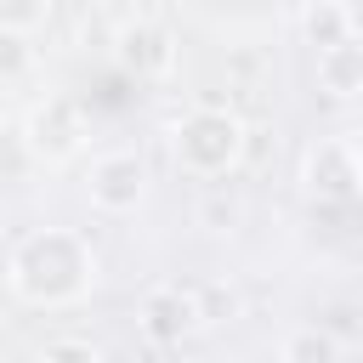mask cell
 Returning <instances> with one entry per match:
<instances>
[{
  "mask_svg": "<svg viewBox=\"0 0 363 363\" xmlns=\"http://www.w3.org/2000/svg\"><path fill=\"white\" fill-rule=\"evenodd\" d=\"M96 278H102V261H96L91 238L74 227H34L6 255V289L40 312L79 306L96 289Z\"/></svg>",
  "mask_w": 363,
  "mask_h": 363,
  "instance_id": "cell-1",
  "label": "cell"
},
{
  "mask_svg": "<svg viewBox=\"0 0 363 363\" xmlns=\"http://www.w3.org/2000/svg\"><path fill=\"white\" fill-rule=\"evenodd\" d=\"M244 147H250V130H244V119L233 113V108H216V102H204V108H187L176 125H170V159H176V170H187V176H227V170H238V159H244Z\"/></svg>",
  "mask_w": 363,
  "mask_h": 363,
  "instance_id": "cell-2",
  "label": "cell"
},
{
  "mask_svg": "<svg viewBox=\"0 0 363 363\" xmlns=\"http://www.w3.org/2000/svg\"><path fill=\"white\" fill-rule=\"evenodd\" d=\"M17 136H23V153H28L34 164H74V159L91 147V119H85V108H79L74 96L45 91L40 102H28Z\"/></svg>",
  "mask_w": 363,
  "mask_h": 363,
  "instance_id": "cell-3",
  "label": "cell"
},
{
  "mask_svg": "<svg viewBox=\"0 0 363 363\" xmlns=\"http://www.w3.org/2000/svg\"><path fill=\"white\" fill-rule=\"evenodd\" d=\"M295 182L318 204H346L363 193V147L352 136H318V142H306Z\"/></svg>",
  "mask_w": 363,
  "mask_h": 363,
  "instance_id": "cell-4",
  "label": "cell"
},
{
  "mask_svg": "<svg viewBox=\"0 0 363 363\" xmlns=\"http://www.w3.org/2000/svg\"><path fill=\"white\" fill-rule=\"evenodd\" d=\"M85 199L102 216H136L147 204V159L136 147H108L85 170Z\"/></svg>",
  "mask_w": 363,
  "mask_h": 363,
  "instance_id": "cell-5",
  "label": "cell"
},
{
  "mask_svg": "<svg viewBox=\"0 0 363 363\" xmlns=\"http://www.w3.org/2000/svg\"><path fill=\"white\" fill-rule=\"evenodd\" d=\"M113 62L130 79H170L176 62H182V40L159 17H130V23L113 28Z\"/></svg>",
  "mask_w": 363,
  "mask_h": 363,
  "instance_id": "cell-6",
  "label": "cell"
},
{
  "mask_svg": "<svg viewBox=\"0 0 363 363\" xmlns=\"http://www.w3.org/2000/svg\"><path fill=\"white\" fill-rule=\"evenodd\" d=\"M136 329L153 340V346H182L204 329V312H199V289L187 284H153L142 301H136Z\"/></svg>",
  "mask_w": 363,
  "mask_h": 363,
  "instance_id": "cell-7",
  "label": "cell"
},
{
  "mask_svg": "<svg viewBox=\"0 0 363 363\" xmlns=\"http://www.w3.org/2000/svg\"><path fill=\"white\" fill-rule=\"evenodd\" d=\"M318 96L329 102H363V40H340L329 51H318Z\"/></svg>",
  "mask_w": 363,
  "mask_h": 363,
  "instance_id": "cell-8",
  "label": "cell"
},
{
  "mask_svg": "<svg viewBox=\"0 0 363 363\" xmlns=\"http://www.w3.org/2000/svg\"><path fill=\"white\" fill-rule=\"evenodd\" d=\"M278 363H346V346L335 329H318V323H301L278 340Z\"/></svg>",
  "mask_w": 363,
  "mask_h": 363,
  "instance_id": "cell-9",
  "label": "cell"
},
{
  "mask_svg": "<svg viewBox=\"0 0 363 363\" xmlns=\"http://www.w3.org/2000/svg\"><path fill=\"white\" fill-rule=\"evenodd\" d=\"M301 34H306V45H318V51L352 40V34H346V6H340V0H306V6H301Z\"/></svg>",
  "mask_w": 363,
  "mask_h": 363,
  "instance_id": "cell-10",
  "label": "cell"
},
{
  "mask_svg": "<svg viewBox=\"0 0 363 363\" xmlns=\"http://www.w3.org/2000/svg\"><path fill=\"white\" fill-rule=\"evenodd\" d=\"M34 74V34L0 28V85H17Z\"/></svg>",
  "mask_w": 363,
  "mask_h": 363,
  "instance_id": "cell-11",
  "label": "cell"
},
{
  "mask_svg": "<svg viewBox=\"0 0 363 363\" xmlns=\"http://www.w3.org/2000/svg\"><path fill=\"white\" fill-rule=\"evenodd\" d=\"M57 11V0H0V28H17V34H34L45 28Z\"/></svg>",
  "mask_w": 363,
  "mask_h": 363,
  "instance_id": "cell-12",
  "label": "cell"
},
{
  "mask_svg": "<svg viewBox=\"0 0 363 363\" xmlns=\"http://www.w3.org/2000/svg\"><path fill=\"white\" fill-rule=\"evenodd\" d=\"M34 363H108V357L91 340H79V335H57V340H45L34 352Z\"/></svg>",
  "mask_w": 363,
  "mask_h": 363,
  "instance_id": "cell-13",
  "label": "cell"
},
{
  "mask_svg": "<svg viewBox=\"0 0 363 363\" xmlns=\"http://www.w3.org/2000/svg\"><path fill=\"white\" fill-rule=\"evenodd\" d=\"M199 312H204V329H210V323H233V318L244 312V301H238V289H227V284H204V289H199Z\"/></svg>",
  "mask_w": 363,
  "mask_h": 363,
  "instance_id": "cell-14",
  "label": "cell"
},
{
  "mask_svg": "<svg viewBox=\"0 0 363 363\" xmlns=\"http://www.w3.org/2000/svg\"><path fill=\"white\" fill-rule=\"evenodd\" d=\"M340 6H346V34L363 40V0H340Z\"/></svg>",
  "mask_w": 363,
  "mask_h": 363,
  "instance_id": "cell-15",
  "label": "cell"
}]
</instances>
